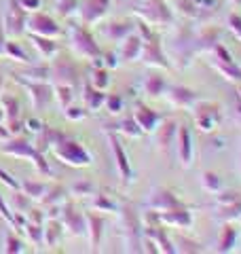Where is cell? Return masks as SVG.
Listing matches in <instances>:
<instances>
[{
	"label": "cell",
	"mask_w": 241,
	"mask_h": 254,
	"mask_svg": "<svg viewBox=\"0 0 241 254\" xmlns=\"http://www.w3.org/2000/svg\"><path fill=\"white\" fill-rule=\"evenodd\" d=\"M110 6V0H83V4H78V15H80V23L91 26V23L100 21L106 15Z\"/></svg>",
	"instance_id": "obj_10"
},
{
	"label": "cell",
	"mask_w": 241,
	"mask_h": 254,
	"mask_svg": "<svg viewBox=\"0 0 241 254\" xmlns=\"http://www.w3.org/2000/svg\"><path fill=\"white\" fill-rule=\"evenodd\" d=\"M17 81L23 83L30 89V98H32V104H34V108H47V104H49V100H51V87L43 83V81H23L21 76H17Z\"/></svg>",
	"instance_id": "obj_13"
},
{
	"label": "cell",
	"mask_w": 241,
	"mask_h": 254,
	"mask_svg": "<svg viewBox=\"0 0 241 254\" xmlns=\"http://www.w3.org/2000/svg\"><path fill=\"white\" fill-rule=\"evenodd\" d=\"M133 119H135V123L140 125V129H142L144 133H148V131L155 129V127H157L161 121H163V115L157 113V110H152V108H148V106L140 104L138 110L133 113Z\"/></svg>",
	"instance_id": "obj_16"
},
{
	"label": "cell",
	"mask_w": 241,
	"mask_h": 254,
	"mask_svg": "<svg viewBox=\"0 0 241 254\" xmlns=\"http://www.w3.org/2000/svg\"><path fill=\"white\" fill-rule=\"evenodd\" d=\"M201 182H203V189L210 190V193H218V190L222 189V182H220V178L216 176L214 172H203Z\"/></svg>",
	"instance_id": "obj_36"
},
{
	"label": "cell",
	"mask_w": 241,
	"mask_h": 254,
	"mask_svg": "<svg viewBox=\"0 0 241 254\" xmlns=\"http://www.w3.org/2000/svg\"><path fill=\"white\" fill-rule=\"evenodd\" d=\"M176 148H178V157H180V163L184 168H188L192 163V153H195V146H192V136H190V129L186 125H180L178 133H176Z\"/></svg>",
	"instance_id": "obj_15"
},
{
	"label": "cell",
	"mask_w": 241,
	"mask_h": 254,
	"mask_svg": "<svg viewBox=\"0 0 241 254\" xmlns=\"http://www.w3.org/2000/svg\"><path fill=\"white\" fill-rule=\"evenodd\" d=\"M0 180H2V182H4V185H6V187H11L13 190H21V185H19V182H17V180H15V178L11 176V174H9V172H4L2 168H0Z\"/></svg>",
	"instance_id": "obj_45"
},
{
	"label": "cell",
	"mask_w": 241,
	"mask_h": 254,
	"mask_svg": "<svg viewBox=\"0 0 241 254\" xmlns=\"http://www.w3.org/2000/svg\"><path fill=\"white\" fill-rule=\"evenodd\" d=\"M19 4H21L26 11H32V9H38L40 0H19Z\"/></svg>",
	"instance_id": "obj_49"
},
{
	"label": "cell",
	"mask_w": 241,
	"mask_h": 254,
	"mask_svg": "<svg viewBox=\"0 0 241 254\" xmlns=\"http://www.w3.org/2000/svg\"><path fill=\"white\" fill-rule=\"evenodd\" d=\"M23 233H28L30 242L36 244V246H40V244L45 242V240H43V233H45L43 222H32V220L26 218V225H23Z\"/></svg>",
	"instance_id": "obj_31"
},
{
	"label": "cell",
	"mask_w": 241,
	"mask_h": 254,
	"mask_svg": "<svg viewBox=\"0 0 241 254\" xmlns=\"http://www.w3.org/2000/svg\"><path fill=\"white\" fill-rule=\"evenodd\" d=\"M0 216H2L6 222H11V225H13V210H11L6 203H4L2 195H0Z\"/></svg>",
	"instance_id": "obj_46"
},
{
	"label": "cell",
	"mask_w": 241,
	"mask_h": 254,
	"mask_svg": "<svg viewBox=\"0 0 241 254\" xmlns=\"http://www.w3.org/2000/svg\"><path fill=\"white\" fill-rule=\"evenodd\" d=\"M61 229H63L61 220H55V218H51L49 222H47L45 233H43V240H45V244H47V246H55V244H58V240H61Z\"/></svg>",
	"instance_id": "obj_27"
},
{
	"label": "cell",
	"mask_w": 241,
	"mask_h": 254,
	"mask_svg": "<svg viewBox=\"0 0 241 254\" xmlns=\"http://www.w3.org/2000/svg\"><path fill=\"white\" fill-rule=\"evenodd\" d=\"M30 41H32V45H34L36 49L40 51V55H43L45 60H53L55 55L60 53V43H55L53 38H49V36L30 34Z\"/></svg>",
	"instance_id": "obj_20"
},
{
	"label": "cell",
	"mask_w": 241,
	"mask_h": 254,
	"mask_svg": "<svg viewBox=\"0 0 241 254\" xmlns=\"http://www.w3.org/2000/svg\"><path fill=\"white\" fill-rule=\"evenodd\" d=\"M0 150H2L4 155H11V157H17V159H30L40 174L51 176V168H49V163L45 161V155L36 148V144H32V142H28L26 138H13Z\"/></svg>",
	"instance_id": "obj_1"
},
{
	"label": "cell",
	"mask_w": 241,
	"mask_h": 254,
	"mask_svg": "<svg viewBox=\"0 0 241 254\" xmlns=\"http://www.w3.org/2000/svg\"><path fill=\"white\" fill-rule=\"evenodd\" d=\"M91 190H93V187L89 185V182H80V185H76V187H74V193H76L78 197L91 195Z\"/></svg>",
	"instance_id": "obj_48"
},
{
	"label": "cell",
	"mask_w": 241,
	"mask_h": 254,
	"mask_svg": "<svg viewBox=\"0 0 241 254\" xmlns=\"http://www.w3.org/2000/svg\"><path fill=\"white\" fill-rule=\"evenodd\" d=\"M66 117L70 119V121H78V119H85L87 117V108L83 106H66Z\"/></svg>",
	"instance_id": "obj_44"
},
{
	"label": "cell",
	"mask_w": 241,
	"mask_h": 254,
	"mask_svg": "<svg viewBox=\"0 0 241 254\" xmlns=\"http://www.w3.org/2000/svg\"><path fill=\"white\" fill-rule=\"evenodd\" d=\"M26 30L30 34H38V36H49V38H55L60 36V26L51 15L47 13H32L28 21H26Z\"/></svg>",
	"instance_id": "obj_6"
},
{
	"label": "cell",
	"mask_w": 241,
	"mask_h": 254,
	"mask_svg": "<svg viewBox=\"0 0 241 254\" xmlns=\"http://www.w3.org/2000/svg\"><path fill=\"white\" fill-rule=\"evenodd\" d=\"M85 218H87V233H89V242H91L93 248H98V246H100V240H102L104 218L100 216V214H95V212L85 214Z\"/></svg>",
	"instance_id": "obj_23"
},
{
	"label": "cell",
	"mask_w": 241,
	"mask_h": 254,
	"mask_svg": "<svg viewBox=\"0 0 241 254\" xmlns=\"http://www.w3.org/2000/svg\"><path fill=\"white\" fill-rule=\"evenodd\" d=\"M108 140H110L112 153H115V159H117V170L120 174V178H123V180H131V176H133V174H131V165H129V161H127V155H125L123 146H120L119 136H117V133H110Z\"/></svg>",
	"instance_id": "obj_17"
},
{
	"label": "cell",
	"mask_w": 241,
	"mask_h": 254,
	"mask_svg": "<svg viewBox=\"0 0 241 254\" xmlns=\"http://www.w3.org/2000/svg\"><path fill=\"white\" fill-rule=\"evenodd\" d=\"M70 43H72V49H74V53L78 58H85V60L102 58V49L98 47V43L93 41L91 32L87 30L85 23L70 28Z\"/></svg>",
	"instance_id": "obj_3"
},
{
	"label": "cell",
	"mask_w": 241,
	"mask_h": 254,
	"mask_svg": "<svg viewBox=\"0 0 241 254\" xmlns=\"http://www.w3.org/2000/svg\"><path fill=\"white\" fill-rule=\"evenodd\" d=\"M167 81L163 74H150L146 81H144V91H146L148 95H152V98H157V95H165L167 91Z\"/></svg>",
	"instance_id": "obj_25"
},
{
	"label": "cell",
	"mask_w": 241,
	"mask_h": 254,
	"mask_svg": "<svg viewBox=\"0 0 241 254\" xmlns=\"http://www.w3.org/2000/svg\"><path fill=\"white\" fill-rule=\"evenodd\" d=\"M120 133H125V136H129V138H140L142 136V129H140V125L135 123V119H125V121H120Z\"/></svg>",
	"instance_id": "obj_35"
},
{
	"label": "cell",
	"mask_w": 241,
	"mask_h": 254,
	"mask_svg": "<svg viewBox=\"0 0 241 254\" xmlns=\"http://www.w3.org/2000/svg\"><path fill=\"white\" fill-rule=\"evenodd\" d=\"M53 155L60 159L61 163L72 165V168H87L91 163V155L80 142L72 140L70 136H66L63 140H60L58 144H53Z\"/></svg>",
	"instance_id": "obj_2"
},
{
	"label": "cell",
	"mask_w": 241,
	"mask_h": 254,
	"mask_svg": "<svg viewBox=\"0 0 241 254\" xmlns=\"http://www.w3.org/2000/svg\"><path fill=\"white\" fill-rule=\"evenodd\" d=\"M63 195H66V190H63V187L60 185H53L51 189H47V193L43 195V205L45 208H53V205H60V201L63 199Z\"/></svg>",
	"instance_id": "obj_30"
},
{
	"label": "cell",
	"mask_w": 241,
	"mask_h": 254,
	"mask_svg": "<svg viewBox=\"0 0 241 254\" xmlns=\"http://www.w3.org/2000/svg\"><path fill=\"white\" fill-rule=\"evenodd\" d=\"M235 240H237V231L231 225H224L218 237V252H229L235 246Z\"/></svg>",
	"instance_id": "obj_28"
},
{
	"label": "cell",
	"mask_w": 241,
	"mask_h": 254,
	"mask_svg": "<svg viewBox=\"0 0 241 254\" xmlns=\"http://www.w3.org/2000/svg\"><path fill=\"white\" fill-rule=\"evenodd\" d=\"M176 133H178V123H176L174 119H167V121L161 125V129H159V144H161V148H163L165 153L174 144Z\"/></svg>",
	"instance_id": "obj_24"
},
{
	"label": "cell",
	"mask_w": 241,
	"mask_h": 254,
	"mask_svg": "<svg viewBox=\"0 0 241 254\" xmlns=\"http://www.w3.org/2000/svg\"><path fill=\"white\" fill-rule=\"evenodd\" d=\"M233 4H235V6H241V0H233Z\"/></svg>",
	"instance_id": "obj_51"
},
{
	"label": "cell",
	"mask_w": 241,
	"mask_h": 254,
	"mask_svg": "<svg viewBox=\"0 0 241 254\" xmlns=\"http://www.w3.org/2000/svg\"><path fill=\"white\" fill-rule=\"evenodd\" d=\"M229 28L235 32L237 38H241V17H239V15H231V17H229Z\"/></svg>",
	"instance_id": "obj_47"
},
{
	"label": "cell",
	"mask_w": 241,
	"mask_h": 254,
	"mask_svg": "<svg viewBox=\"0 0 241 254\" xmlns=\"http://www.w3.org/2000/svg\"><path fill=\"white\" fill-rule=\"evenodd\" d=\"M195 123L203 131L216 129L220 123V108L216 104H210V102H199L195 104Z\"/></svg>",
	"instance_id": "obj_9"
},
{
	"label": "cell",
	"mask_w": 241,
	"mask_h": 254,
	"mask_svg": "<svg viewBox=\"0 0 241 254\" xmlns=\"http://www.w3.org/2000/svg\"><path fill=\"white\" fill-rule=\"evenodd\" d=\"M148 208L155 210V212H172V210H182V208H188L184 201H180L172 190L167 189H152L150 193V199H148Z\"/></svg>",
	"instance_id": "obj_7"
},
{
	"label": "cell",
	"mask_w": 241,
	"mask_h": 254,
	"mask_svg": "<svg viewBox=\"0 0 241 254\" xmlns=\"http://www.w3.org/2000/svg\"><path fill=\"white\" fill-rule=\"evenodd\" d=\"M26 21H28V15H26V9L19 4V0H9V11H6V17H4L6 36L11 38L21 36L26 32Z\"/></svg>",
	"instance_id": "obj_4"
},
{
	"label": "cell",
	"mask_w": 241,
	"mask_h": 254,
	"mask_svg": "<svg viewBox=\"0 0 241 254\" xmlns=\"http://www.w3.org/2000/svg\"><path fill=\"white\" fill-rule=\"evenodd\" d=\"M104 104H106V108L110 110V113H120V110H123V98L117 95V93H110V95H106Z\"/></svg>",
	"instance_id": "obj_41"
},
{
	"label": "cell",
	"mask_w": 241,
	"mask_h": 254,
	"mask_svg": "<svg viewBox=\"0 0 241 254\" xmlns=\"http://www.w3.org/2000/svg\"><path fill=\"white\" fill-rule=\"evenodd\" d=\"M135 13H140L146 23H172L174 15L167 9V4L163 0H144L142 6L135 9Z\"/></svg>",
	"instance_id": "obj_5"
},
{
	"label": "cell",
	"mask_w": 241,
	"mask_h": 254,
	"mask_svg": "<svg viewBox=\"0 0 241 254\" xmlns=\"http://www.w3.org/2000/svg\"><path fill=\"white\" fill-rule=\"evenodd\" d=\"M140 60L146 64L150 68H163V70H170V62H167L165 53L161 51V43H159V36L155 34L148 41H144L142 45V53H140Z\"/></svg>",
	"instance_id": "obj_8"
},
{
	"label": "cell",
	"mask_w": 241,
	"mask_h": 254,
	"mask_svg": "<svg viewBox=\"0 0 241 254\" xmlns=\"http://www.w3.org/2000/svg\"><path fill=\"white\" fill-rule=\"evenodd\" d=\"M159 220L163 225H170V227H190L192 225V216L188 208H182V210H172V212H161L159 214Z\"/></svg>",
	"instance_id": "obj_18"
},
{
	"label": "cell",
	"mask_w": 241,
	"mask_h": 254,
	"mask_svg": "<svg viewBox=\"0 0 241 254\" xmlns=\"http://www.w3.org/2000/svg\"><path fill=\"white\" fill-rule=\"evenodd\" d=\"M23 250H26V246H23V242L17 235L15 233L6 235V252H23Z\"/></svg>",
	"instance_id": "obj_43"
},
{
	"label": "cell",
	"mask_w": 241,
	"mask_h": 254,
	"mask_svg": "<svg viewBox=\"0 0 241 254\" xmlns=\"http://www.w3.org/2000/svg\"><path fill=\"white\" fill-rule=\"evenodd\" d=\"M83 98H85L87 110H98V108L104 104V100H106V93H104L102 89H95L93 85H87Z\"/></svg>",
	"instance_id": "obj_26"
},
{
	"label": "cell",
	"mask_w": 241,
	"mask_h": 254,
	"mask_svg": "<svg viewBox=\"0 0 241 254\" xmlns=\"http://www.w3.org/2000/svg\"><path fill=\"white\" fill-rule=\"evenodd\" d=\"M26 76H28V78H34V81H45V78L49 76V66H45V68H43V64H40V66L28 68Z\"/></svg>",
	"instance_id": "obj_42"
},
{
	"label": "cell",
	"mask_w": 241,
	"mask_h": 254,
	"mask_svg": "<svg viewBox=\"0 0 241 254\" xmlns=\"http://www.w3.org/2000/svg\"><path fill=\"white\" fill-rule=\"evenodd\" d=\"M47 189H49V187H47L45 182H38V180H26L21 185V190L30 197V199H43V195L47 193Z\"/></svg>",
	"instance_id": "obj_29"
},
{
	"label": "cell",
	"mask_w": 241,
	"mask_h": 254,
	"mask_svg": "<svg viewBox=\"0 0 241 254\" xmlns=\"http://www.w3.org/2000/svg\"><path fill=\"white\" fill-rule=\"evenodd\" d=\"M167 100H170V104L174 108H190V106H195L197 104V93L188 89V87H184V85H174V87H167Z\"/></svg>",
	"instance_id": "obj_12"
},
{
	"label": "cell",
	"mask_w": 241,
	"mask_h": 254,
	"mask_svg": "<svg viewBox=\"0 0 241 254\" xmlns=\"http://www.w3.org/2000/svg\"><path fill=\"white\" fill-rule=\"evenodd\" d=\"M2 104L6 106V113L4 117L9 119V131H19V123H21V113H19V102L13 98V95H4L2 98Z\"/></svg>",
	"instance_id": "obj_22"
},
{
	"label": "cell",
	"mask_w": 241,
	"mask_h": 254,
	"mask_svg": "<svg viewBox=\"0 0 241 254\" xmlns=\"http://www.w3.org/2000/svg\"><path fill=\"white\" fill-rule=\"evenodd\" d=\"M2 119H4V110L0 108V123H2Z\"/></svg>",
	"instance_id": "obj_50"
},
{
	"label": "cell",
	"mask_w": 241,
	"mask_h": 254,
	"mask_svg": "<svg viewBox=\"0 0 241 254\" xmlns=\"http://www.w3.org/2000/svg\"><path fill=\"white\" fill-rule=\"evenodd\" d=\"M142 45H144V41H142L138 34H127L123 38V43H120V60L131 62L135 58H140Z\"/></svg>",
	"instance_id": "obj_19"
},
{
	"label": "cell",
	"mask_w": 241,
	"mask_h": 254,
	"mask_svg": "<svg viewBox=\"0 0 241 254\" xmlns=\"http://www.w3.org/2000/svg\"><path fill=\"white\" fill-rule=\"evenodd\" d=\"M61 225L66 229H70V233L76 235V237L87 233V218H85V214H76L72 201L63 203V208H61Z\"/></svg>",
	"instance_id": "obj_11"
},
{
	"label": "cell",
	"mask_w": 241,
	"mask_h": 254,
	"mask_svg": "<svg viewBox=\"0 0 241 254\" xmlns=\"http://www.w3.org/2000/svg\"><path fill=\"white\" fill-rule=\"evenodd\" d=\"M55 91H58V100H60V104L63 108L72 104V100H74V87H70V85H58V87H55Z\"/></svg>",
	"instance_id": "obj_37"
},
{
	"label": "cell",
	"mask_w": 241,
	"mask_h": 254,
	"mask_svg": "<svg viewBox=\"0 0 241 254\" xmlns=\"http://www.w3.org/2000/svg\"><path fill=\"white\" fill-rule=\"evenodd\" d=\"M146 237H150L152 242L159 244V252H161V250H163V252H170V254L176 252L174 242L170 240V237H167L165 229H161V222H159V225H146Z\"/></svg>",
	"instance_id": "obj_21"
},
{
	"label": "cell",
	"mask_w": 241,
	"mask_h": 254,
	"mask_svg": "<svg viewBox=\"0 0 241 254\" xmlns=\"http://www.w3.org/2000/svg\"><path fill=\"white\" fill-rule=\"evenodd\" d=\"M49 76H60V83L58 85H70L74 87L78 83V72H76V66L72 64L70 60H60L49 66Z\"/></svg>",
	"instance_id": "obj_14"
},
{
	"label": "cell",
	"mask_w": 241,
	"mask_h": 254,
	"mask_svg": "<svg viewBox=\"0 0 241 254\" xmlns=\"http://www.w3.org/2000/svg\"><path fill=\"white\" fill-rule=\"evenodd\" d=\"M176 244H178V246H176V252H201V250H203L197 242L184 240V237H178V242H176Z\"/></svg>",
	"instance_id": "obj_40"
},
{
	"label": "cell",
	"mask_w": 241,
	"mask_h": 254,
	"mask_svg": "<svg viewBox=\"0 0 241 254\" xmlns=\"http://www.w3.org/2000/svg\"><path fill=\"white\" fill-rule=\"evenodd\" d=\"M131 23H110V28H106V34L115 41H123L127 34H131Z\"/></svg>",
	"instance_id": "obj_33"
},
{
	"label": "cell",
	"mask_w": 241,
	"mask_h": 254,
	"mask_svg": "<svg viewBox=\"0 0 241 254\" xmlns=\"http://www.w3.org/2000/svg\"><path fill=\"white\" fill-rule=\"evenodd\" d=\"M239 91H241V89H239Z\"/></svg>",
	"instance_id": "obj_53"
},
{
	"label": "cell",
	"mask_w": 241,
	"mask_h": 254,
	"mask_svg": "<svg viewBox=\"0 0 241 254\" xmlns=\"http://www.w3.org/2000/svg\"><path fill=\"white\" fill-rule=\"evenodd\" d=\"M55 6H58V13L61 15V17H68V15L76 13L78 0H58V2H55Z\"/></svg>",
	"instance_id": "obj_39"
},
{
	"label": "cell",
	"mask_w": 241,
	"mask_h": 254,
	"mask_svg": "<svg viewBox=\"0 0 241 254\" xmlns=\"http://www.w3.org/2000/svg\"><path fill=\"white\" fill-rule=\"evenodd\" d=\"M91 85L95 87V89H106V87L110 85V74H108V70H104V68H100V70H95L93 72V78H91Z\"/></svg>",
	"instance_id": "obj_38"
},
{
	"label": "cell",
	"mask_w": 241,
	"mask_h": 254,
	"mask_svg": "<svg viewBox=\"0 0 241 254\" xmlns=\"http://www.w3.org/2000/svg\"><path fill=\"white\" fill-rule=\"evenodd\" d=\"M93 210L95 212H119V205L106 195H95L93 197Z\"/></svg>",
	"instance_id": "obj_34"
},
{
	"label": "cell",
	"mask_w": 241,
	"mask_h": 254,
	"mask_svg": "<svg viewBox=\"0 0 241 254\" xmlns=\"http://www.w3.org/2000/svg\"><path fill=\"white\" fill-rule=\"evenodd\" d=\"M2 83H4V78H2V74H0V89H2Z\"/></svg>",
	"instance_id": "obj_52"
},
{
	"label": "cell",
	"mask_w": 241,
	"mask_h": 254,
	"mask_svg": "<svg viewBox=\"0 0 241 254\" xmlns=\"http://www.w3.org/2000/svg\"><path fill=\"white\" fill-rule=\"evenodd\" d=\"M4 55H9V60H17V62H23V64L30 62L26 51L21 49V45L17 41H9V38H6V43H4Z\"/></svg>",
	"instance_id": "obj_32"
}]
</instances>
